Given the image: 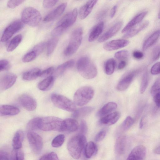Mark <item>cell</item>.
<instances>
[{
	"label": "cell",
	"instance_id": "cell-1",
	"mask_svg": "<svg viewBox=\"0 0 160 160\" xmlns=\"http://www.w3.org/2000/svg\"><path fill=\"white\" fill-rule=\"evenodd\" d=\"M76 67L80 74L85 79H92L98 73L96 65L86 56L82 57L78 59Z\"/></svg>",
	"mask_w": 160,
	"mask_h": 160
},
{
	"label": "cell",
	"instance_id": "cell-2",
	"mask_svg": "<svg viewBox=\"0 0 160 160\" xmlns=\"http://www.w3.org/2000/svg\"><path fill=\"white\" fill-rule=\"evenodd\" d=\"M86 142L85 136L82 134L75 136L69 140L67 145V149L73 158L78 159L80 158Z\"/></svg>",
	"mask_w": 160,
	"mask_h": 160
},
{
	"label": "cell",
	"instance_id": "cell-3",
	"mask_svg": "<svg viewBox=\"0 0 160 160\" xmlns=\"http://www.w3.org/2000/svg\"><path fill=\"white\" fill-rule=\"evenodd\" d=\"M83 32L81 27L78 28L72 31L68 43L64 51L65 56L72 55L77 51L81 43Z\"/></svg>",
	"mask_w": 160,
	"mask_h": 160
},
{
	"label": "cell",
	"instance_id": "cell-4",
	"mask_svg": "<svg viewBox=\"0 0 160 160\" xmlns=\"http://www.w3.org/2000/svg\"><path fill=\"white\" fill-rule=\"evenodd\" d=\"M63 120L54 116L40 118L38 129L43 131H56L61 132Z\"/></svg>",
	"mask_w": 160,
	"mask_h": 160
},
{
	"label": "cell",
	"instance_id": "cell-5",
	"mask_svg": "<svg viewBox=\"0 0 160 160\" xmlns=\"http://www.w3.org/2000/svg\"><path fill=\"white\" fill-rule=\"evenodd\" d=\"M94 94L93 88L89 86H84L78 89L73 97L76 105L82 106L87 104L93 98Z\"/></svg>",
	"mask_w": 160,
	"mask_h": 160
},
{
	"label": "cell",
	"instance_id": "cell-6",
	"mask_svg": "<svg viewBox=\"0 0 160 160\" xmlns=\"http://www.w3.org/2000/svg\"><path fill=\"white\" fill-rule=\"evenodd\" d=\"M22 22L31 27L37 26L42 20V16L38 11L35 8L29 7L24 9L21 14Z\"/></svg>",
	"mask_w": 160,
	"mask_h": 160
},
{
	"label": "cell",
	"instance_id": "cell-7",
	"mask_svg": "<svg viewBox=\"0 0 160 160\" xmlns=\"http://www.w3.org/2000/svg\"><path fill=\"white\" fill-rule=\"evenodd\" d=\"M51 99L55 106L59 108L71 112H74L76 110L74 102L63 95L53 93Z\"/></svg>",
	"mask_w": 160,
	"mask_h": 160
},
{
	"label": "cell",
	"instance_id": "cell-8",
	"mask_svg": "<svg viewBox=\"0 0 160 160\" xmlns=\"http://www.w3.org/2000/svg\"><path fill=\"white\" fill-rule=\"evenodd\" d=\"M77 9L74 8L65 15L57 22L56 27L64 32L72 25L76 21L78 16Z\"/></svg>",
	"mask_w": 160,
	"mask_h": 160
},
{
	"label": "cell",
	"instance_id": "cell-9",
	"mask_svg": "<svg viewBox=\"0 0 160 160\" xmlns=\"http://www.w3.org/2000/svg\"><path fill=\"white\" fill-rule=\"evenodd\" d=\"M23 26L24 23L22 20H16L11 23L4 30L1 39V42H5L8 41Z\"/></svg>",
	"mask_w": 160,
	"mask_h": 160
},
{
	"label": "cell",
	"instance_id": "cell-10",
	"mask_svg": "<svg viewBox=\"0 0 160 160\" xmlns=\"http://www.w3.org/2000/svg\"><path fill=\"white\" fill-rule=\"evenodd\" d=\"M27 137L30 147L32 151L36 152L40 151L43 146L42 140L41 137L33 131H29L27 133Z\"/></svg>",
	"mask_w": 160,
	"mask_h": 160
},
{
	"label": "cell",
	"instance_id": "cell-11",
	"mask_svg": "<svg viewBox=\"0 0 160 160\" xmlns=\"http://www.w3.org/2000/svg\"><path fill=\"white\" fill-rule=\"evenodd\" d=\"M138 72V70H133L126 74L118 83L117 89L121 91L127 89L130 85Z\"/></svg>",
	"mask_w": 160,
	"mask_h": 160
},
{
	"label": "cell",
	"instance_id": "cell-12",
	"mask_svg": "<svg viewBox=\"0 0 160 160\" xmlns=\"http://www.w3.org/2000/svg\"><path fill=\"white\" fill-rule=\"evenodd\" d=\"M18 101L21 105L28 111H33L37 107L36 100L31 96L27 94L21 95L19 98Z\"/></svg>",
	"mask_w": 160,
	"mask_h": 160
},
{
	"label": "cell",
	"instance_id": "cell-13",
	"mask_svg": "<svg viewBox=\"0 0 160 160\" xmlns=\"http://www.w3.org/2000/svg\"><path fill=\"white\" fill-rule=\"evenodd\" d=\"M129 42L128 40L124 39L112 40L105 43L103 48L107 51H113L126 46Z\"/></svg>",
	"mask_w": 160,
	"mask_h": 160
},
{
	"label": "cell",
	"instance_id": "cell-14",
	"mask_svg": "<svg viewBox=\"0 0 160 160\" xmlns=\"http://www.w3.org/2000/svg\"><path fill=\"white\" fill-rule=\"evenodd\" d=\"M147 153L146 147L139 145L134 148L129 154L127 160H143Z\"/></svg>",
	"mask_w": 160,
	"mask_h": 160
},
{
	"label": "cell",
	"instance_id": "cell-15",
	"mask_svg": "<svg viewBox=\"0 0 160 160\" xmlns=\"http://www.w3.org/2000/svg\"><path fill=\"white\" fill-rule=\"evenodd\" d=\"M17 79V76L14 73L10 72L5 74L0 80L1 89L6 90L9 88L14 84Z\"/></svg>",
	"mask_w": 160,
	"mask_h": 160
},
{
	"label": "cell",
	"instance_id": "cell-16",
	"mask_svg": "<svg viewBox=\"0 0 160 160\" xmlns=\"http://www.w3.org/2000/svg\"><path fill=\"white\" fill-rule=\"evenodd\" d=\"M67 6L66 3H63L48 13L44 18L43 21L45 22L51 21L60 16L64 12Z\"/></svg>",
	"mask_w": 160,
	"mask_h": 160
},
{
	"label": "cell",
	"instance_id": "cell-17",
	"mask_svg": "<svg viewBox=\"0 0 160 160\" xmlns=\"http://www.w3.org/2000/svg\"><path fill=\"white\" fill-rule=\"evenodd\" d=\"M122 24V21L116 23L99 38L98 42H103L113 37L119 30Z\"/></svg>",
	"mask_w": 160,
	"mask_h": 160
},
{
	"label": "cell",
	"instance_id": "cell-18",
	"mask_svg": "<svg viewBox=\"0 0 160 160\" xmlns=\"http://www.w3.org/2000/svg\"><path fill=\"white\" fill-rule=\"evenodd\" d=\"M98 0H89L79 9L78 14L80 19L86 18L91 12Z\"/></svg>",
	"mask_w": 160,
	"mask_h": 160
},
{
	"label": "cell",
	"instance_id": "cell-19",
	"mask_svg": "<svg viewBox=\"0 0 160 160\" xmlns=\"http://www.w3.org/2000/svg\"><path fill=\"white\" fill-rule=\"evenodd\" d=\"M79 125L77 121L71 118L63 120L61 132H73L77 130Z\"/></svg>",
	"mask_w": 160,
	"mask_h": 160
},
{
	"label": "cell",
	"instance_id": "cell-20",
	"mask_svg": "<svg viewBox=\"0 0 160 160\" xmlns=\"http://www.w3.org/2000/svg\"><path fill=\"white\" fill-rule=\"evenodd\" d=\"M120 115L119 112H115L110 113L102 118L100 123L105 125H111L116 123L119 119Z\"/></svg>",
	"mask_w": 160,
	"mask_h": 160
},
{
	"label": "cell",
	"instance_id": "cell-21",
	"mask_svg": "<svg viewBox=\"0 0 160 160\" xmlns=\"http://www.w3.org/2000/svg\"><path fill=\"white\" fill-rule=\"evenodd\" d=\"M147 13V12H144L136 16L124 27L122 30V32H126L139 23L146 16Z\"/></svg>",
	"mask_w": 160,
	"mask_h": 160
},
{
	"label": "cell",
	"instance_id": "cell-22",
	"mask_svg": "<svg viewBox=\"0 0 160 160\" xmlns=\"http://www.w3.org/2000/svg\"><path fill=\"white\" fill-rule=\"evenodd\" d=\"M19 112V109L16 107L8 105H0L1 116H14L18 114Z\"/></svg>",
	"mask_w": 160,
	"mask_h": 160
},
{
	"label": "cell",
	"instance_id": "cell-23",
	"mask_svg": "<svg viewBox=\"0 0 160 160\" xmlns=\"http://www.w3.org/2000/svg\"><path fill=\"white\" fill-rule=\"evenodd\" d=\"M149 22L146 21L136 27H134L126 32V33L122 36V38L124 39H126L133 37L146 28Z\"/></svg>",
	"mask_w": 160,
	"mask_h": 160
},
{
	"label": "cell",
	"instance_id": "cell-24",
	"mask_svg": "<svg viewBox=\"0 0 160 160\" xmlns=\"http://www.w3.org/2000/svg\"><path fill=\"white\" fill-rule=\"evenodd\" d=\"M104 23L101 22L92 28L89 35L88 40L92 42L95 40L102 33L103 29Z\"/></svg>",
	"mask_w": 160,
	"mask_h": 160
},
{
	"label": "cell",
	"instance_id": "cell-25",
	"mask_svg": "<svg viewBox=\"0 0 160 160\" xmlns=\"http://www.w3.org/2000/svg\"><path fill=\"white\" fill-rule=\"evenodd\" d=\"M117 107V104L115 102H109L104 105L98 111V116L103 117L107 115L116 109Z\"/></svg>",
	"mask_w": 160,
	"mask_h": 160
},
{
	"label": "cell",
	"instance_id": "cell-26",
	"mask_svg": "<svg viewBox=\"0 0 160 160\" xmlns=\"http://www.w3.org/2000/svg\"><path fill=\"white\" fill-rule=\"evenodd\" d=\"M126 143V138L125 136H120L117 139L115 146V150L117 154L120 155L124 153Z\"/></svg>",
	"mask_w": 160,
	"mask_h": 160
},
{
	"label": "cell",
	"instance_id": "cell-27",
	"mask_svg": "<svg viewBox=\"0 0 160 160\" xmlns=\"http://www.w3.org/2000/svg\"><path fill=\"white\" fill-rule=\"evenodd\" d=\"M54 78L52 76L46 78L38 84V88L42 91H47L50 90L54 84Z\"/></svg>",
	"mask_w": 160,
	"mask_h": 160
},
{
	"label": "cell",
	"instance_id": "cell-28",
	"mask_svg": "<svg viewBox=\"0 0 160 160\" xmlns=\"http://www.w3.org/2000/svg\"><path fill=\"white\" fill-rule=\"evenodd\" d=\"M41 72V71L39 68H35L24 73L22 78L25 80H33L40 77Z\"/></svg>",
	"mask_w": 160,
	"mask_h": 160
},
{
	"label": "cell",
	"instance_id": "cell-29",
	"mask_svg": "<svg viewBox=\"0 0 160 160\" xmlns=\"http://www.w3.org/2000/svg\"><path fill=\"white\" fill-rule=\"evenodd\" d=\"M160 36V30L154 32L144 42L142 46V49L145 50L152 46L159 38Z\"/></svg>",
	"mask_w": 160,
	"mask_h": 160
},
{
	"label": "cell",
	"instance_id": "cell-30",
	"mask_svg": "<svg viewBox=\"0 0 160 160\" xmlns=\"http://www.w3.org/2000/svg\"><path fill=\"white\" fill-rule=\"evenodd\" d=\"M24 138V134L22 131L19 130L16 132L12 140V145L14 148H22Z\"/></svg>",
	"mask_w": 160,
	"mask_h": 160
},
{
	"label": "cell",
	"instance_id": "cell-31",
	"mask_svg": "<svg viewBox=\"0 0 160 160\" xmlns=\"http://www.w3.org/2000/svg\"><path fill=\"white\" fill-rule=\"evenodd\" d=\"M84 150L85 157L89 158L96 153L98 148L94 142L90 141L86 144Z\"/></svg>",
	"mask_w": 160,
	"mask_h": 160
},
{
	"label": "cell",
	"instance_id": "cell-32",
	"mask_svg": "<svg viewBox=\"0 0 160 160\" xmlns=\"http://www.w3.org/2000/svg\"><path fill=\"white\" fill-rule=\"evenodd\" d=\"M74 60H69L59 65L55 70L57 75H60L63 74L66 70L71 68L74 65Z\"/></svg>",
	"mask_w": 160,
	"mask_h": 160
},
{
	"label": "cell",
	"instance_id": "cell-33",
	"mask_svg": "<svg viewBox=\"0 0 160 160\" xmlns=\"http://www.w3.org/2000/svg\"><path fill=\"white\" fill-rule=\"evenodd\" d=\"M93 110V108L90 107H82L76 110L73 114L75 118L83 117L89 114Z\"/></svg>",
	"mask_w": 160,
	"mask_h": 160
},
{
	"label": "cell",
	"instance_id": "cell-34",
	"mask_svg": "<svg viewBox=\"0 0 160 160\" xmlns=\"http://www.w3.org/2000/svg\"><path fill=\"white\" fill-rule=\"evenodd\" d=\"M22 38V35L20 34L14 37L8 44L7 48V51L11 52L14 50L21 42Z\"/></svg>",
	"mask_w": 160,
	"mask_h": 160
},
{
	"label": "cell",
	"instance_id": "cell-35",
	"mask_svg": "<svg viewBox=\"0 0 160 160\" xmlns=\"http://www.w3.org/2000/svg\"><path fill=\"white\" fill-rule=\"evenodd\" d=\"M116 63V61L113 58H110L107 61L104 66V71L107 74L111 75L113 73Z\"/></svg>",
	"mask_w": 160,
	"mask_h": 160
},
{
	"label": "cell",
	"instance_id": "cell-36",
	"mask_svg": "<svg viewBox=\"0 0 160 160\" xmlns=\"http://www.w3.org/2000/svg\"><path fill=\"white\" fill-rule=\"evenodd\" d=\"M58 38L54 37L49 39L47 42L46 48L47 55L49 56L52 54L58 44Z\"/></svg>",
	"mask_w": 160,
	"mask_h": 160
},
{
	"label": "cell",
	"instance_id": "cell-37",
	"mask_svg": "<svg viewBox=\"0 0 160 160\" xmlns=\"http://www.w3.org/2000/svg\"><path fill=\"white\" fill-rule=\"evenodd\" d=\"M149 76L147 71L143 73L141 80L140 87V92L143 94L147 89L149 82Z\"/></svg>",
	"mask_w": 160,
	"mask_h": 160
},
{
	"label": "cell",
	"instance_id": "cell-38",
	"mask_svg": "<svg viewBox=\"0 0 160 160\" xmlns=\"http://www.w3.org/2000/svg\"><path fill=\"white\" fill-rule=\"evenodd\" d=\"M10 159L18 160H23L24 159V152L21 148H14L10 155Z\"/></svg>",
	"mask_w": 160,
	"mask_h": 160
},
{
	"label": "cell",
	"instance_id": "cell-39",
	"mask_svg": "<svg viewBox=\"0 0 160 160\" xmlns=\"http://www.w3.org/2000/svg\"><path fill=\"white\" fill-rule=\"evenodd\" d=\"M40 118H35L31 119L28 122L27 129L28 131H33L38 129V124Z\"/></svg>",
	"mask_w": 160,
	"mask_h": 160
},
{
	"label": "cell",
	"instance_id": "cell-40",
	"mask_svg": "<svg viewBox=\"0 0 160 160\" xmlns=\"http://www.w3.org/2000/svg\"><path fill=\"white\" fill-rule=\"evenodd\" d=\"M65 136L63 134H60L55 137L52 141L51 145L54 148L61 147L65 141Z\"/></svg>",
	"mask_w": 160,
	"mask_h": 160
},
{
	"label": "cell",
	"instance_id": "cell-41",
	"mask_svg": "<svg viewBox=\"0 0 160 160\" xmlns=\"http://www.w3.org/2000/svg\"><path fill=\"white\" fill-rule=\"evenodd\" d=\"M134 123L133 118L130 116H128L125 118L120 126V129L122 131H125L128 129Z\"/></svg>",
	"mask_w": 160,
	"mask_h": 160
},
{
	"label": "cell",
	"instance_id": "cell-42",
	"mask_svg": "<svg viewBox=\"0 0 160 160\" xmlns=\"http://www.w3.org/2000/svg\"><path fill=\"white\" fill-rule=\"evenodd\" d=\"M47 42H41L36 45L33 48L32 51H34L38 56L46 48Z\"/></svg>",
	"mask_w": 160,
	"mask_h": 160
},
{
	"label": "cell",
	"instance_id": "cell-43",
	"mask_svg": "<svg viewBox=\"0 0 160 160\" xmlns=\"http://www.w3.org/2000/svg\"><path fill=\"white\" fill-rule=\"evenodd\" d=\"M129 53L128 51L122 50L116 52L114 55L115 58L118 60H125L128 58Z\"/></svg>",
	"mask_w": 160,
	"mask_h": 160
},
{
	"label": "cell",
	"instance_id": "cell-44",
	"mask_svg": "<svg viewBox=\"0 0 160 160\" xmlns=\"http://www.w3.org/2000/svg\"><path fill=\"white\" fill-rule=\"evenodd\" d=\"M37 56L36 53L32 50L26 54L22 58V61L24 62H28L34 60Z\"/></svg>",
	"mask_w": 160,
	"mask_h": 160
},
{
	"label": "cell",
	"instance_id": "cell-45",
	"mask_svg": "<svg viewBox=\"0 0 160 160\" xmlns=\"http://www.w3.org/2000/svg\"><path fill=\"white\" fill-rule=\"evenodd\" d=\"M40 160H59L57 154L54 152H51L43 155L39 159Z\"/></svg>",
	"mask_w": 160,
	"mask_h": 160
},
{
	"label": "cell",
	"instance_id": "cell-46",
	"mask_svg": "<svg viewBox=\"0 0 160 160\" xmlns=\"http://www.w3.org/2000/svg\"><path fill=\"white\" fill-rule=\"evenodd\" d=\"M160 57V46H157L153 49L151 55L152 62L158 60Z\"/></svg>",
	"mask_w": 160,
	"mask_h": 160
},
{
	"label": "cell",
	"instance_id": "cell-47",
	"mask_svg": "<svg viewBox=\"0 0 160 160\" xmlns=\"http://www.w3.org/2000/svg\"><path fill=\"white\" fill-rule=\"evenodd\" d=\"M160 91V77L155 81L150 90L151 95L153 96L157 92Z\"/></svg>",
	"mask_w": 160,
	"mask_h": 160
},
{
	"label": "cell",
	"instance_id": "cell-48",
	"mask_svg": "<svg viewBox=\"0 0 160 160\" xmlns=\"http://www.w3.org/2000/svg\"><path fill=\"white\" fill-rule=\"evenodd\" d=\"M54 72V68L53 67H50L48 68L41 71L40 77L47 78L51 76Z\"/></svg>",
	"mask_w": 160,
	"mask_h": 160
},
{
	"label": "cell",
	"instance_id": "cell-49",
	"mask_svg": "<svg viewBox=\"0 0 160 160\" xmlns=\"http://www.w3.org/2000/svg\"><path fill=\"white\" fill-rule=\"evenodd\" d=\"M25 0H9L7 3V6L9 8H14L20 5Z\"/></svg>",
	"mask_w": 160,
	"mask_h": 160
},
{
	"label": "cell",
	"instance_id": "cell-50",
	"mask_svg": "<svg viewBox=\"0 0 160 160\" xmlns=\"http://www.w3.org/2000/svg\"><path fill=\"white\" fill-rule=\"evenodd\" d=\"M10 68V63L7 60L2 59L0 61V71L8 70Z\"/></svg>",
	"mask_w": 160,
	"mask_h": 160
},
{
	"label": "cell",
	"instance_id": "cell-51",
	"mask_svg": "<svg viewBox=\"0 0 160 160\" xmlns=\"http://www.w3.org/2000/svg\"><path fill=\"white\" fill-rule=\"evenodd\" d=\"M59 0H43V5L45 8H50L53 7Z\"/></svg>",
	"mask_w": 160,
	"mask_h": 160
},
{
	"label": "cell",
	"instance_id": "cell-52",
	"mask_svg": "<svg viewBox=\"0 0 160 160\" xmlns=\"http://www.w3.org/2000/svg\"><path fill=\"white\" fill-rule=\"evenodd\" d=\"M151 73L153 75L160 74V62L154 64L151 69Z\"/></svg>",
	"mask_w": 160,
	"mask_h": 160
},
{
	"label": "cell",
	"instance_id": "cell-53",
	"mask_svg": "<svg viewBox=\"0 0 160 160\" xmlns=\"http://www.w3.org/2000/svg\"><path fill=\"white\" fill-rule=\"evenodd\" d=\"M106 131L105 130H102L98 132L95 137V141L96 142H99L103 139L106 135Z\"/></svg>",
	"mask_w": 160,
	"mask_h": 160
},
{
	"label": "cell",
	"instance_id": "cell-54",
	"mask_svg": "<svg viewBox=\"0 0 160 160\" xmlns=\"http://www.w3.org/2000/svg\"><path fill=\"white\" fill-rule=\"evenodd\" d=\"M87 126L86 122L84 120H82L80 126V134L84 135L87 132Z\"/></svg>",
	"mask_w": 160,
	"mask_h": 160
},
{
	"label": "cell",
	"instance_id": "cell-55",
	"mask_svg": "<svg viewBox=\"0 0 160 160\" xmlns=\"http://www.w3.org/2000/svg\"><path fill=\"white\" fill-rule=\"evenodd\" d=\"M10 159V156L6 151L1 150L0 151V160H7Z\"/></svg>",
	"mask_w": 160,
	"mask_h": 160
},
{
	"label": "cell",
	"instance_id": "cell-56",
	"mask_svg": "<svg viewBox=\"0 0 160 160\" xmlns=\"http://www.w3.org/2000/svg\"><path fill=\"white\" fill-rule=\"evenodd\" d=\"M153 100L156 105L158 108H160V91L153 95Z\"/></svg>",
	"mask_w": 160,
	"mask_h": 160
},
{
	"label": "cell",
	"instance_id": "cell-57",
	"mask_svg": "<svg viewBox=\"0 0 160 160\" xmlns=\"http://www.w3.org/2000/svg\"><path fill=\"white\" fill-rule=\"evenodd\" d=\"M132 55L135 58L137 59H140L143 58L144 54L141 51H135L133 52Z\"/></svg>",
	"mask_w": 160,
	"mask_h": 160
},
{
	"label": "cell",
	"instance_id": "cell-58",
	"mask_svg": "<svg viewBox=\"0 0 160 160\" xmlns=\"http://www.w3.org/2000/svg\"><path fill=\"white\" fill-rule=\"evenodd\" d=\"M107 9L102 10L97 15V19L98 20H101L107 14Z\"/></svg>",
	"mask_w": 160,
	"mask_h": 160
},
{
	"label": "cell",
	"instance_id": "cell-59",
	"mask_svg": "<svg viewBox=\"0 0 160 160\" xmlns=\"http://www.w3.org/2000/svg\"><path fill=\"white\" fill-rule=\"evenodd\" d=\"M126 63V62L125 60H121L118 66V69L121 70L123 69L125 67Z\"/></svg>",
	"mask_w": 160,
	"mask_h": 160
},
{
	"label": "cell",
	"instance_id": "cell-60",
	"mask_svg": "<svg viewBox=\"0 0 160 160\" xmlns=\"http://www.w3.org/2000/svg\"><path fill=\"white\" fill-rule=\"evenodd\" d=\"M117 8V6L115 5L111 9L110 13V16L111 18H113L114 17L116 13Z\"/></svg>",
	"mask_w": 160,
	"mask_h": 160
},
{
	"label": "cell",
	"instance_id": "cell-61",
	"mask_svg": "<svg viewBox=\"0 0 160 160\" xmlns=\"http://www.w3.org/2000/svg\"><path fill=\"white\" fill-rule=\"evenodd\" d=\"M154 152L156 154H160V145L154 149Z\"/></svg>",
	"mask_w": 160,
	"mask_h": 160
},
{
	"label": "cell",
	"instance_id": "cell-62",
	"mask_svg": "<svg viewBox=\"0 0 160 160\" xmlns=\"http://www.w3.org/2000/svg\"><path fill=\"white\" fill-rule=\"evenodd\" d=\"M143 118H144L143 117L141 119L140 121V122L139 127V128L140 129L142 128L143 127V125H144Z\"/></svg>",
	"mask_w": 160,
	"mask_h": 160
},
{
	"label": "cell",
	"instance_id": "cell-63",
	"mask_svg": "<svg viewBox=\"0 0 160 160\" xmlns=\"http://www.w3.org/2000/svg\"><path fill=\"white\" fill-rule=\"evenodd\" d=\"M158 18L160 19V11L158 14Z\"/></svg>",
	"mask_w": 160,
	"mask_h": 160
},
{
	"label": "cell",
	"instance_id": "cell-64",
	"mask_svg": "<svg viewBox=\"0 0 160 160\" xmlns=\"http://www.w3.org/2000/svg\"><path fill=\"white\" fill-rule=\"evenodd\" d=\"M76 0L79 1H81V0Z\"/></svg>",
	"mask_w": 160,
	"mask_h": 160
}]
</instances>
